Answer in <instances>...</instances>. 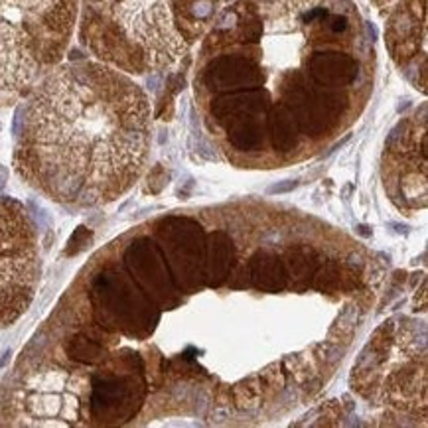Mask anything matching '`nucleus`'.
I'll list each match as a JSON object with an SVG mask.
<instances>
[{"label":"nucleus","instance_id":"obj_1","mask_svg":"<svg viewBox=\"0 0 428 428\" xmlns=\"http://www.w3.org/2000/svg\"><path fill=\"white\" fill-rule=\"evenodd\" d=\"M361 36L349 0H237L202 52L195 89L231 150L292 158L355 113Z\"/></svg>","mask_w":428,"mask_h":428},{"label":"nucleus","instance_id":"obj_2","mask_svg":"<svg viewBox=\"0 0 428 428\" xmlns=\"http://www.w3.org/2000/svg\"><path fill=\"white\" fill-rule=\"evenodd\" d=\"M14 127V168L26 186L59 206L99 207L144 170L150 103L117 67L79 61L45 75Z\"/></svg>","mask_w":428,"mask_h":428},{"label":"nucleus","instance_id":"obj_3","mask_svg":"<svg viewBox=\"0 0 428 428\" xmlns=\"http://www.w3.org/2000/svg\"><path fill=\"white\" fill-rule=\"evenodd\" d=\"M221 0H83L81 40L129 73L172 67L213 26Z\"/></svg>","mask_w":428,"mask_h":428},{"label":"nucleus","instance_id":"obj_4","mask_svg":"<svg viewBox=\"0 0 428 428\" xmlns=\"http://www.w3.org/2000/svg\"><path fill=\"white\" fill-rule=\"evenodd\" d=\"M79 0H0V91L20 93L58 65Z\"/></svg>","mask_w":428,"mask_h":428},{"label":"nucleus","instance_id":"obj_5","mask_svg":"<svg viewBox=\"0 0 428 428\" xmlns=\"http://www.w3.org/2000/svg\"><path fill=\"white\" fill-rule=\"evenodd\" d=\"M426 343L409 320L389 322L377 330L354 367L351 383L363 397L379 405L411 409L426 400Z\"/></svg>","mask_w":428,"mask_h":428},{"label":"nucleus","instance_id":"obj_6","mask_svg":"<svg viewBox=\"0 0 428 428\" xmlns=\"http://www.w3.org/2000/svg\"><path fill=\"white\" fill-rule=\"evenodd\" d=\"M40 247L28 209L0 195V328L30 308L40 282Z\"/></svg>","mask_w":428,"mask_h":428},{"label":"nucleus","instance_id":"obj_7","mask_svg":"<svg viewBox=\"0 0 428 428\" xmlns=\"http://www.w3.org/2000/svg\"><path fill=\"white\" fill-rule=\"evenodd\" d=\"M385 188L399 207L426 204V109L405 118L391 133L383 158Z\"/></svg>","mask_w":428,"mask_h":428},{"label":"nucleus","instance_id":"obj_8","mask_svg":"<svg viewBox=\"0 0 428 428\" xmlns=\"http://www.w3.org/2000/svg\"><path fill=\"white\" fill-rule=\"evenodd\" d=\"M385 42L400 69L426 59V0H400L389 16Z\"/></svg>","mask_w":428,"mask_h":428},{"label":"nucleus","instance_id":"obj_9","mask_svg":"<svg viewBox=\"0 0 428 428\" xmlns=\"http://www.w3.org/2000/svg\"><path fill=\"white\" fill-rule=\"evenodd\" d=\"M160 235L168 243L180 279L184 276L186 284L195 286L206 268V247L199 225L190 219H166Z\"/></svg>","mask_w":428,"mask_h":428},{"label":"nucleus","instance_id":"obj_10","mask_svg":"<svg viewBox=\"0 0 428 428\" xmlns=\"http://www.w3.org/2000/svg\"><path fill=\"white\" fill-rule=\"evenodd\" d=\"M249 274H251L255 286L263 288V290H270L276 292L284 288V266H282L281 259L268 249L259 251L255 257H251L249 261Z\"/></svg>","mask_w":428,"mask_h":428},{"label":"nucleus","instance_id":"obj_11","mask_svg":"<svg viewBox=\"0 0 428 428\" xmlns=\"http://www.w3.org/2000/svg\"><path fill=\"white\" fill-rule=\"evenodd\" d=\"M231 266V241L223 231L209 237L206 251V276L211 286H219L229 274Z\"/></svg>","mask_w":428,"mask_h":428},{"label":"nucleus","instance_id":"obj_12","mask_svg":"<svg viewBox=\"0 0 428 428\" xmlns=\"http://www.w3.org/2000/svg\"><path fill=\"white\" fill-rule=\"evenodd\" d=\"M4 182H6V170L0 166V188L4 186Z\"/></svg>","mask_w":428,"mask_h":428}]
</instances>
